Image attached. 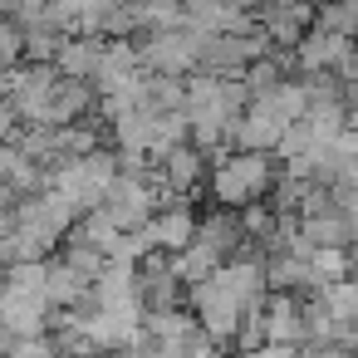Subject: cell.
Here are the masks:
<instances>
[{"label": "cell", "mask_w": 358, "mask_h": 358, "mask_svg": "<svg viewBox=\"0 0 358 358\" xmlns=\"http://www.w3.org/2000/svg\"><path fill=\"white\" fill-rule=\"evenodd\" d=\"M280 187V162L270 152H226L221 162H211V201L231 206V211H250L260 201H270Z\"/></svg>", "instance_id": "6da1fadb"}, {"label": "cell", "mask_w": 358, "mask_h": 358, "mask_svg": "<svg viewBox=\"0 0 358 358\" xmlns=\"http://www.w3.org/2000/svg\"><path fill=\"white\" fill-rule=\"evenodd\" d=\"M187 304H192V314L201 319V334H206L211 343H221V348H231V343L241 338L245 314L255 309V299L241 294V285L231 280L226 265H221L206 285H192V289H187Z\"/></svg>", "instance_id": "7a4b0ae2"}, {"label": "cell", "mask_w": 358, "mask_h": 358, "mask_svg": "<svg viewBox=\"0 0 358 358\" xmlns=\"http://www.w3.org/2000/svg\"><path fill=\"white\" fill-rule=\"evenodd\" d=\"M118 172H123V167H118V152H113V148H99V152H89V157L59 162V167L50 172V187H55L59 196H69L79 211H99V206L108 201Z\"/></svg>", "instance_id": "3957f363"}, {"label": "cell", "mask_w": 358, "mask_h": 358, "mask_svg": "<svg viewBox=\"0 0 358 358\" xmlns=\"http://www.w3.org/2000/svg\"><path fill=\"white\" fill-rule=\"evenodd\" d=\"M133 40H138V55H143L148 74H162V79L201 74L206 35H196V30H148V35H133Z\"/></svg>", "instance_id": "277c9868"}, {"label": "cell", "mask_w": 358, "mask_h": 358, "mask_svg": "<svg viewBox=\"0 0 358 358\" xmlns=\"http://www.w3.org/2000/svg\"><path fill=\"white\" fill-rule=\"evenodd\" d=\"M59 84H64V74H59V64H20V69H10V79H6V99L15 103V113H20V123L30 128V123H50V108H55V94H59Z\"/></svg>", "instance_id": "5b68a950"}, {"label": "cell", "mask_w": 358, "mask_h": 358, "mask_svg": "<svg viewBox=\"0 0 358 358\" xmlns=\"http://www.w3.org/2000/svg\"><path fill=\"white\" fill-rule=\"evenodd\" d=\"M255 324H260V343L304 348V343H309V294L270 289V294L255 304Z\"/></svg>", "instance_id": "8992f818"}, {"label": "cell", "mask_w": 358, "mask_h": 358, "mask_svg": "<svg viewBox=\"0 0 358 358\" xmlns=\"http://www.w3.org/2000/svg\"><path fill=\"white\" fill-rule=\"evenodd\" d=\"M353 59H358V45H353L348 35H338V30H324V25H314V30L299 40V50H294L299 79H314V74L343 79V69H348Z\"/></svg>", "instance_id": "52a82bcc"}, {"label": "cell", "mask_w": 358, "mask_h": 358, "mask_svg": "<svg viewBox=\"0 0 358 358\" xmlns=\"http://www.w3.org/2000/svg\"><path fill=\"white\" fill-rule=\"evenodd\" d=\"M157 177H162V187H167L172 196L196 201L201 192H211V157H206V148L182 143V148H172V152L157 162Z\"/></svg>", "instance_id": "ba28073f"}, {"label": "cell", "mask_w": 358, "mask_h": 358, "mask_svg": "<svg viewBox=\"0 0 358 358\" xmlns=\"http://www.w3.org/2000/svg\"><path fill=\"white\" fill-rule=\"evenodd\" d=\"M196 226H201V211H196L192 201L172 196V201H167L148 226H143V236H148L152 255H182V250L196 241Z\"/></svg>", "instance_id": "9c48e42d"}, {"label": "cell", "mask_w": 358, "mask_h": 358, "mask_svg": "<svg viewBox=\"0 0 358 358\" xmlns=\"http://www.w3.org/2000/svg\"><path fill=\"white\" fill-rule=\"evenodd\" d=\"M201 338H206V334H201V319L192 314V304H182V309H152V314H148V348H152V353L187 358Z\"/></svg>", "instance_id": "30bf717a"}, {"label": "cell", "mask_w": 358, "mask_h": 358, "mask_svg": "<svg viewBox=\"0 0 358 358\" xmlns=\"http://www.w3.org/2000/svg\"><path fill=\"white\" fill-rule=\"evenodd\" d=\"M138 289H143V309H182L187 304V285L172 270V255H152L138 265Z\"/></svg>", "instance_id": "8fae6325"}, {"label": "cell", "mask_w": 358, "mask_h": 358, "mask_svg": "<svg viewBox=\"0 0 358 358\" xmlns=\"http://www.w3.org/2000/svg\"><path fill=\"white\" fill-rule=\"evenodd\" d=\"M0 182L15 196H35V192L50 187V167H40L20 143H0Z\"/></svg>", "instance_id": "7c38bea8"}, {"label": "cell", "mask_w": 358, "mask_h": 358, "mask_svg": "<svg viewBox=\"0 0 358 358\" xmlns=\"http://www.w3.org/2000/svg\"><path fill=\"white\" fill-rule=\"evenodd\" d=\"M196 241H201V245H211L221 260L241 255V250H245V226H241V211H231V206H211V211H201Z\"/></svg>", "instance_id": "4fadbf2b"}, {"label": "cell", "mask_w": 358, "mask_h": 358, "mask_svg": "<svg viewBox=\"0 0 358 358\" xmlns=\"http://www.w3.org/2000/svg\"><path fill=\"white\" fill-rule=\"evenodd\" d=\"M50 304H55V314H74V309L94 304V280H84L64 255H50Z\"/></svg>", "instance_id": "5bb4252c"}, {"label": "cell", "mask_w": 358, "mask_h": 358, "mask_svg": "<svg viewBox=\"0 0 358 358\" xmlns=\"http://www.w3.org/2000/svg\"><path fill=\"white\" fill-rule=\"evenodd\" d=\"M103 45H108V40H99V35H69L64 50H59V59H55L59 74L94 84V74H99V64H103Z\"/></svg>", "instance_id": "9a60e30c"}, {"label": "cell", "mask_w": 358, "mask_h": 358, "mask_svg": "<svg viewBox=\"0 0 358 358\" xmlns=\"http://www.w3.org/2000/svg\"><path fill=\"white\" fill-rule=\"evenodd\" d=\"M221 265H226V260H221L211 245H201V241H192L182 255H172V270L182 275V285H187V289H192V285H206Z\"/></svg>", "instance_id": "2e32d148"}, {"label": "cell", "mask_w": 358, "mask_h": 358, "mask_svg": "<svg viewBox=\"0 0 358 358\" xmlns=\"http://www.w3.org/2000/svg\"><path fill=\"white\" fill-rule=\"evenodd\" d=\"M25 59H30V30L20 20H0V64L20 69Z\"/></svg>", "instance_id": "e0dca14e"}, {"label": "cell", "mask_w": 358, "mask_h": 358, "mask_svg": "<svg viewBox=\"0 0 358 358\" xmlns=\"http://www.w3.org/2000/svg\"><path fill=\"white\" fill-rule=\"evenodd\" d=\"M64 30H55L50 20H40V25H30V64H55L59 59V50H64Z\"/></svg>", "instance_id": "ac0fdd59"}, {"label": "cell", "mask_w": 358, "mask_h": 358, "mask_svg": "<svg viewBox=\"0 0 358 358\" xmlns=\"http://www.w3.org/2000/svg\"><path fill=\"white\" fill-rule=\"evenodd\" d=\"M59 255H64L84 280H99V275L108 270V255H103V250H94V245H84V241H64V250H59Z\"/></svg>", "instance_id": "d6986e66"}, {"label": "cell", "mask_w": 358, "mask_h": 358, "mask_svg": "<svg viewBox=\"0 0 358 358\" xmlns=\"http://www.w3.org/2000/svg\"><path fill=\"white\" fill-rule=\"evenodd\" d=\"M6 358H64V348L55 334H40V338H15V348Z\"/></svg>", "instance_id": "ffe728a7"}, {"label": "cell", "mask_w": 358, "mask_h": 358, "mask_svg": "<svg viewBox=\"0 0 358 358\" xmlns=\"http://www.w3.org/2000/svg\"><path fill=\"white\" fill-rule=\"evenodd\" d=\"M241 358H299V348H285V343H260V348H245Z\"/></svg>", "instance_id": "44dd1931"}, {"label": "cell", "mask_w": 358, "mask_h": 358, "mask_svg": "<svg viewBox=\"0 0 358 358\" xmlns=\"http://www.w3.org/2000/svg\"><path fill=\"white\" fill-rule=\"evenodd\" d=\"M299 358H358L353 348H319V343H309V348H299Z\"/></svg>", "instance_id": "7402d4cb"}, {"label": "cell", "mask_w": 358, "mask_h": 358, "mask_svg": "<svg viewBox=\"0 0 358 358\" xmlns=\"http://www.w3.org/2000/svg\"><path fill=\"white\" fill-rule=\"evenodd\" d=\"M6 79H10V69H6V64H0V94H6Z\"/></svg>", "instance_id": "603a6c76"}, {"label": "cell", "mask_w": 358, "mask_h": 358, "mask_svg": "<svg viewBox=\"0 0 358 358\" xmlns=\"http://www.w3.org/2000/svg\"><path fill=\"white\" fill-rule=\"evenodd\" d=\"M152 358H167V353H152Z\"/></svg>", "instance_id": "cb8c5ba5"}]
</instances>
